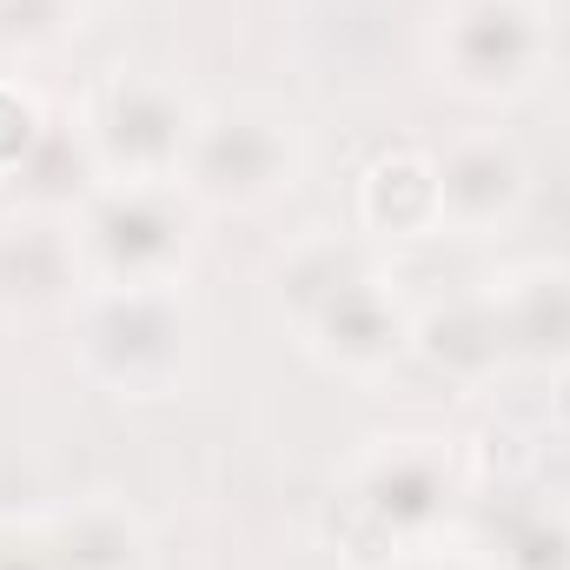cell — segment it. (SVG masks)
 Here are the masks:
<instances>
[{"label":"cell","instance_id":"obj_4","mask_svg":"<svg viewBox=\"0 0 570 570\" xmlns=\"http://www.w3.org/2000/svg\"><path fill=\"white\" fill-rule=\"evenodd\" d=\"M193 127H199V107L159 73H107L80 107V140L107 186L179 179Z\"/></svg>","mask_w":570,"mask_h":570},{"label":"cell","instance_id":"obj_1","mask_svg":"<svg viewBox=\"0 0 570 570\" xmlns=\"http://www.w3.org/2000/svg\"><path fill=\"white\" fill-rule=\"evenodd\" d=\"M285 305L305 332V345L345 372V379H379L405 358L412 345V312L365 253L318 246L285 266Z\"/></svg>","mask_w":570,"mask_h":570},{"label":"cell","instance_id":"obj_17","mask_svg":"<svg viewBox=\"0 0 570 570\" xmlns=\"http://www.w3.org/2000/svg\"><path fill=\"white\" fill-rule=\"evenodd\" d=\"M0 570H47L40 531H33V538H0Z\"/></svg>","mask_w":570,"mask_h":570},{"label":"cell","instance_id":"obj_2","mask_svg":"<svg viewBox=\"0 0 570 570\" xmlns=\"http://www.w3.org/2000/svg\"><path fill=\"white\" fill-rule=\"evenodd\" d=\"M73 358L114 399H166L193 358V318L173 285H94L73 312Z\"/></svg>","mask_w":570,"mask_h":570},{"label":"cell","instance_id":"obj_8","mask_svg":"<svg viewBox=\"0 0 570 570\" xmlns=\"http://www.w3.org/2000/svg\"><path fill=\"white\" fill-rule=\"evenodd\" d=\"M358 511L392 538V544H425L458 504V471L431 438H385L358 464Z\"/></svg>","mask_w":570,"mask_h":570},{"label":"cell","instance_id":"obj_11","mask_svg":"<svg viewBox=\"0 0 570 570\" xmlns=\"http://www.w3.org/2000/svg\"><path fill=\"white\" fill-rule=\"evenodd\" d=\"M40 558H47V570H140L146 538L120 504L87 498L40 531Z\"/></svg>","mask_w":570,"mask_h":570},{"label":"cell","instance_id":"obj_9","mask_svg":"<svg viewBox=\"0 0 570 570\" xmlns=\"http://www.w3.org/2000/svg\"><path fill=\"white\" fill-rule=\"evenodd\" d=\"M531 199V166L504 140H458L438 159V233L484 239L511 226Z\"/></svg>","mask_w":570,"mask_h":570},{"label":"cell","instance_id":"obj_13","mask_svg":"<svg viewBox=\"0 0 570 570\" xmlns=\"http://www.w3.org/2000/svg\"><path fill=\"white\" fill-rule=\"evenodd\" d=\"M412 345H425L431 365H444V372H458V379H484V372L504 365L498 318H491L484 298H464V305H451V312L419 318V325H412Z\"/></svg>","mask_w":570,"mask_h":570},{"label":"cell","instance_id":"obj_5","mask_svg":"<svg viewBox=\"0 0 570 570\" xmlns=\"http://www.w3.org/2000/svg\"><path fill=\"white\" fill-rule=\"evenodd\" d=\"M292 186H298V134H292V120L266 114V107L199 114L186 166H179V193L199 213H259Z\"/></svg>","mask_w":570,"mask_h":570},{"label":"cell","instance_id":"obj_6","mask_svg":"<svg viewBox=\"0 0 570 570\" xmlns=\"http://www.w3.org/2000/svg\"><path fill=\"white\" fill-rule=\"evenodd\" d=\"M551 20L538 0H451L438 13V80L464 100H518L538 87Z\"/></svg>","mask_w":570,"mask_h":570},{"label":"cell","instance_id":"obj_3","mask_svg":"<svg viewBox=\"0 0 570 570\" xmlns=\"http://www.w3.org/2000/svg\"><path fill=\"white\" fill-rule=\"evenodd\" d=\"M193 199L179 179H146V186H100L73 213L87 292L94 285H173L193 253Z\"/></svg>","mask_w":570,"mask_h":570},{"label":"cell","instance_id":"obj_18","mask_svg":"<svg viewBox=\"0 0 570 570\" xmlns=\"http://www.w3.org/2000/svg\"><path fill=\"white\" fill-rule=\"evenodd\" d=\"M67 7H73V20H80V13H87V7H100V0H67Z\"/></svg>","mask_w":570,"mask_h":570},{"label":"cell","instance_id":"obj_16","mask_svg":"<svg viewBox=\"0 0 570 570\" xmlns=\"http://www.w3.org/2000/svg\"><path fill=\"white\" fill-rule=\"evenodd\" d=\"M73 7L67 0H0V53H40L67 40Z\"/></svg>","mask_w":570,"mask_h":570},{"label":"cell","instance_id":"obj_14","mask_svg":"<svg viewBox=\"0 0 570 570\" xmlns=\"http://www.w3.org/2000/svg\"><path fill=\"white\" fill-rule=\"evenodd\" d=\"M491 570H570V518L544 504H498L484 524Z\"/></svg>","mask_w":570,"mask_h":570},{"label":"cell","instance_id":"obj_10","mask_svg":"<svg viewBox=\"0 0 570 570\" xmlns=\"http://www.w3.org/2000/svg\"><path fill=\"white\" fill-rule=\"evenodd\" d=\"M504 365H570V266H518L484 292Z\"/></svg>","mask_w":570,"mask_h":570},{"label":"cell","instance_id":"obj_7","mask_svg":"<svg viewBox=\"0 0 570 570\" xmlns=\"http://www.w3.org/2000/svg\"><path fill=\"white\" fill-rule=\"evenodd\" d=\"M87 298V266L73 239V213H40L20 206L0 219V318L33 325L60 318Z\"/></svg>","mask_w":570,"mask_h":570},{"label":"cell","instance_id":"obj_15","mask_svg":"<svg viewBox=\"0 0 570 570\" xmlns=\"http://www.w3.org/2000/svg\"><path fill=\"white\" fill-rule=\"evenodd\" d=\"M47 134H53V127H47L40 100L0 80V186H13V179L33 166V153L47 146Z\"/></svg>","mask_w":570,"mask_h":570},{"label":"cell","instance_id":"obj_12","mask_svg":"<svg viewBox=\"0 0 570 570\" xmlns=\"http://www.w3.org/2000/svg\"><path fill=\"white\" fill-rule=\"evenodd\" d=\"M358 219L385 239H431L438 233V159L385 153L358 186Z\"/></svg>","mask_w":570,"mask_h":570}]
</instances>
